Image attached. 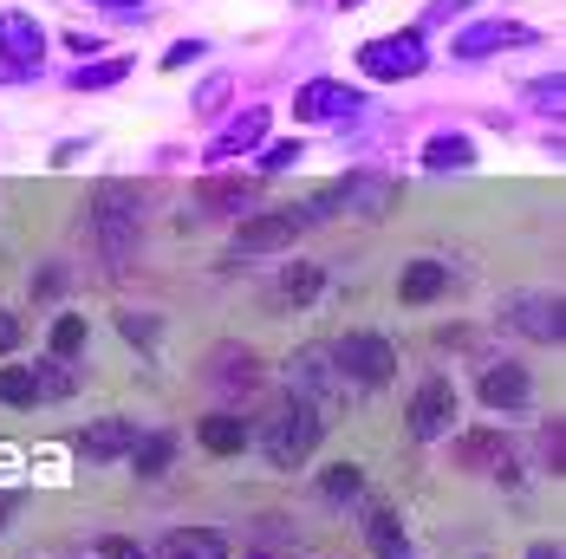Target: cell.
I'll use <instances>...</instances> for the list:
<instances>
[{
	"label": "cell",
	"mask_w": 566,
	"mask_h": 559,
	"mask_svg": "<svg viewBox=\"0 0 566 559\" xmlns=\"http://www.w3.org/2000/svg\"><path fill=\"white\" fill-rule=\"evenodd\" d=\"M326 436V416L313 410V403H300V397H286L281 410L268 416V430H261V455L274 462V468H300L313 449Z\"/></svg>",
	"instance_id": "obj_1"
},
{
	"label": "cell",
	"mask_w": 566,
	"mask_h": 559,
	"mask_svg": "<svg viewBox=\"0 0 566 559\" xmlns=\"http://www.w3.org/2000/svg\"><path fill=\"white\" fill-rule=\"evenodd\" d=\"M137 228H144V209H137V189L130 182H105L98 202H92V234H98V254L124 267L137 254Z\"/></svg>",
	"instance_id": "obj_2"
},
{
	"label": "cell",
	"mask_w": 566,
	"mask_h": 559,
	"mask_svg": "<svg viewBox=\"0 0 566 559\" xmlns=\"http://www.w3.org/2000/svg\"><path fill=\"white\" fill-rule=\"evenodd\" d=\"M423 65H430V40H423L417 27H403V33H378V40L358 46V72H365V78H385V85L417 78Z\"/></svg>",
	"instance_id": "obj_3"
},
{
	"label": "cell",
	"mask_w": 566,
	"mask_h": 559,
	"mask_svg": "<svg viewBox=\"0 0 566 559\" xmlns=\"http://www.w3.org/2000/svg\"><path fill=\"white\" fill-rule=\"evenodd\" d=\"M397 202V182L391 176H371V169H358V176H339L333 189H319L313 202H306V215H385Z\"/></svg>",
	"instance_id": "obj_4"
},
{
	"label": "cell",
	"mask_w": 566,
	"mask_h": 559,
	"mask_svg": "<svg viewBox=\"0 0 566 559\" xmlns=\"http://www.w3.org/2000/svg\"><path fill=\"white\" fill-rule=\"evenodd\" d=\"M326 358L339 365L345 384H391V371H397V345L385 333H345Z\"/></svg>",
	"instance_id": "obj_5"
},
{
	"label": "cell",
	"mask_w": 566,
	"mask_h": 559,
	"mask_svg": "<svg viewBox=\"0 0 566 559\" xmlns=\"http://www.w3.org/2000/svg\"><path fill=\"white\" fill-rule=\"evenodd\" d=\"M313 222L306 209H268V215H248V222L234 228V241H228V254L234 261H261V254H281L300 241V228Z\"/></svg>",
	"instance_id": "obj_6"
},
{
	"label": "cell",
	"mask_w": 566,
	"mask_h": 559,
	"mask_svg": "<svg viewBox=\"0 0 566 559\" xmlns=\"http://www.w3.org/2000/svg\"><path fill=\"white\" fill-rule=\"evenodd\" d=\"M286 391L300 397V403H313V410H326V403H339L352 384L339 378V365H333L326 351H300V358H286Z\"/></svg>",
	"instance_id": "obj_7"
},
{
	"label": "cell",
	"mask_w": 566,
	"mask_h": 559,
	"mask_svg": "<svg viewBox=\"0 0 566 559\" xmlns=\"http://www.w3.org/2000/svg\"><path fill=\"white\" fill-rule=\"evenodd\" d=\"M40 59H46V27L33 13H0V72L27 78L40 72Z\"/></svg>",
	"instance_id": "obj_8"
},
{
	"label": "cell",
	"mask_w": 566,
	"mask_h": 559,
	"mask_svg": "<svg viewBox=\"0 0 566 559\" xmlns=\"http://www.w3.org/2000/svg\"><path fill=\"white\" fill-rule=\"evenodd\" d=\"M358 105H365V98H358L352 85H339V78H313V85L293 92V117H300V124H352Z\"/></svg>",
	"instance_id": "obj_9"
},
{
	"label": "cell",
	"mask_w": 566,
	"mask_h": 559,
	"mask_svg": "<svg viewBox=\"0 0 566 559\" xmlns=\"http://www.w3.org/2000/svg\"><path fill=\"white\" fill-rule=\"evenodd\" d=\"M455 430V384L450 378H423V391L410 397V436L417 443H443Z\"/></svg>",
	"instance_id": "obj_10"
},
{
	"label": "cell",
	"mask_w": 566,
	"mask_h": 559,
	"mask_svg": "<svg viewBox=\"0 0 566 559\" xmlns=\"http://www.w3.org/2000/svg\"><path fill=\"white\" fill-rule=\"evenodd\" d=\"M509 46H534V27H521V20H475V27H462L450 40L455 59H495Z\"/></svg>",
	"instance_id": "obj_11"
},
{
	"label": "cell",
	"mask_w": 566,
	"mask_h": 559,
	"mask_svg": "<svg viewBox=\"0 0 566 559\" xmlns=\"http://www.w3.org/2000/svg\"><path fill=\"white\" fill-rule=\"evenodd\" d=\"M509 326H514V333H527V338H541V345H560V338H566L560 293H527V299H514Z\"/></svg>",
	"instance_id": "obj_12"
},
{
	"label": "cell",
	"mask_w": 566,
	"mask_h": 559,
	"mask_svg": "<svg viewBox=\"0 0 566 559\" xmlns=\"http://www.w3.org/2000/svg\"><path fill=\"white\" fill-rule=\"evenodd\" d=\"M137 416H105V423H92L85 436H78V449H85V462H117V455H130L137 449Z\"/></svg>",
	"instance_id": "obj_13"
},
{
	"label": "cell",
	"mask_w": 566,
	"mask_h": 559,
	"mask_svg": "<svg viewBox=\"0 0 566 559\" xmlns=\"http://www.w3.org/2000/svg\"><path fill=\"white\" fill-rule=\"evenodd\" d=\"M261 130H268V112H261V105H248L241 117H228L222 130H216V144H209V164H234V157H248V150L261 144Z\"/></svg>",
	"instance_id": "obj_14"
},
{
	"label": "cell",
	"mask_w": 566,
	"mask_h": 559,
	"mask_svg": "<svg viewBox=\"0 0 566 559\" xmlns=\"http://www.w3.org/2000/svg\"><path fill=\"white\" fill-rule=\"evenodd\" d=\"M527 397H534V384H527L521 365H489V371H482V403H489V410L514 416V410H527Z\"/></svg>",
	"instance_id": "obj_15"
},
{
	"label": "cell",
	"mask_w": 566,
	"mask_h": 559,
	"mask_svg": "<svg viewBox=\"0 0 566 559\" xmlns=\"http://www.w3.org/2000/svg\"><path fill=\"white\" fill-rule=\"evenodd\" d=\"M443 286H450V261H410L403 280H397V299L403 306H430Z\"/></svg>",
	"instance_id": "obj_16"
},
{
	"label": "cell",
	"mask_w": 566,
	"mask_h": 559,
	"mask_svg": "<svg viewBox=\"0 0 566 559\" xmlns=\"http://www.w3.org/2000/svg\"><path fill=\"white\" fill-rule=\"evenodd\" d=\"M164 559H228V534H216V527H176V534H164Z\"/></svg>",
	"instance_id": "obj_17"
},
{
	"label": "cell",
	"mask_w": 566,
	"mask_h": 559,
	"mask_svg": "<svg viewBox=\"0 0 566 559\" xmlns=\"http://www.w3.org/2000/svg\"><path fill=\"white\" fill-rule=\"evenodd\" d=\"M423 169H475V144L462 137V130H437L430 144H423Z\"/></svg>",
	"instance_id": "obj_18"
},
{
	"label": "cell",
	"mask_w": 566,
	"mask_h": 559,
	"mask_svg": "<svg viewBox=\"0 0 566 559\" xmlns=\"http://www.w3.org/2000/svg\"><path fill=\"white\" fill-rule=\"evenodd\" d=\"M319 286H326V274H319L313 261H293L274 293H281V306H313V299H319Z\"/></svg>",
	"instance_id": "obj_19"
},
{
	"label": "cell",
	"mask_w": 566,
	"mask_h": 559,
	"mask_svg": "<svg viewBox=\"0 0 566 559\" xmlns=\"http://www.w3.org/2000/svg\"><path fill=\"white\" fill-rule=\"evenodd\" d=\"M365 534H371V553H378V559H410V547H403V527H397L391 507H371V514H365Z\"/></svg>",
	"instance_id": "obj_20"
},
{
	"label": "cell",
	"mask_w": 566,
	"mask_h": 559,
	"mask_svg": "<svg viewBox=\"0 0 566 559\" xmlns=\"http://www.w3.org/2000/svg\"><path fill=\"white\" fill-rule=\"evenodd\" d=\"M248 443H254V430L241 416H209L202 423V449H216V455H241Z\"/></svg>",
	"instance_id": "obj_21"
},
{
	"label": "cell",
	"mask_w": 566,
	"mask_h": 559,
	"mask_svg": "<svg viewBox=\"0 0 566 559\" xmlns=\"http://www.w3.org/2000/svg\"><path fill=\"white\" fill-rule=\"evenodd\" d=\"M124 72H130V59H92V65L72 72V92H105V85H117Z\"/></svg>",
	"instance_id": "obj_22"
},
{
	"label": "cell",
	"mask_w": 566,
	"mask_h": 559,
	"mask_svg": "<svg viewBox=\"0 0 566 559\" xmlns=\"http://www.w3.org/2000/svg\"><path fill=\"white\" fill-rule=\"evenodd\" d=\"M176 455V436H137V449H130V462H137V475H164Z\"/></svg>",
	"instance_id": "obj_23"
},
{
	"label": "cell",
	"mask_w": 566,
	"mask_h": 559,
	"mask_svg": "<svg viewBox=\"0 0 566 559\" xmlns=\"http://www.w3.org/2000/svg\"><path fill=\"white\" fill-rule=\"evenodd\" d=\"M33 384H40V397H72L78 391V371H65V358H40L33 365Z\"/></svg>",
	"instance_id": "obj_24"
},
{
	"label": "cell",
	"mask_w": 566,
	"mask_h": 559,
	"mask_svg": "<svg viewBox=\"0 0 566 559\" xmlns=\"http://www.w3.org/2000/svg\"><path fill=\"white\" fill-rule=\"evenodd\" d=\"M0 403H40L33 365H7V371H0Z\"/></svg>",
	"instance_id": "obj_25"
},
{
	"label": "cell",
	"mask_w": 566,
	"mask_h": 559,
	"mask_svg": "<svg viewBox=\"0 0 566 559\" xmlns=\"http://www.w3.org/2000/svg\"><path fill=\"white\" fill-rule=\"evenodd\" d=\"M319 488H326V502H358V495H365V475H358L352 462H339V468H326Z\"/></svg>",
	"instance_id": "obj_26"
},
{
	"label": "cell",
	"mask_w": 566,
	"mask_h": 559,
	"mask_svg": "<svg viewBox=\"0 0 566 559\" xmlns=\"http://www.w3.org/2000/svg\"><path fill=\"white\" fill-rule=\"evenodd\" d=\"M78 345H85V319H78V313H59L53 319V358H72Z\"/></svg>",
	"instance_id": "obj_27"
},
{
	"label": "cell",
	"mask_w": 566,
	"mask_h": 559,
	"mask_svg": "<svg viewBox=\"0 0 566 559\" xmlns=\"http://www.w3.org/2000/svg\"><path fill=\"white\" fill-rule=\"evenodd\" d=\"M527 98H534V112H554V117H560L566 78H560V72H554V78H534V85H527Z\"/></svg>",
	"instance_id": "obj_28"
},
{
	"label": "cell",
	"mask_w": 566,
	"mask_h": 559,
	"mask_svg": "<svg viewBox=\"0 0 566 559\" xmlns=\"http://www.w3.org/2000/svg\"><path fill=\"white\" fill-rule=\"evenodd\" d=\"M300 157H306V150H300L293 137H286V144H268V150H261V176H281V169H293Z\"/></svg>",
	"instance_id": "obj_29"
},
{
	"label": "cell",
	"mask_w": 566,
	"mask_h": 559,
	"mask_svg": "<svg viewBox=\"0 0 566 559\" xmlns=\"http://www.w3.org/2000/svg\"><path fill=\"white\" fill-rule=\"evenodd\" d=\"M202 202H228V209H248V182H202Z\"/></svg>",
	"instance_id": "obj_30"
},
{
	"label": "cell",
	"mask_w": 566,
	"mask_h": 559,
	"mask_svg": "<svg viewBox=\"0 0 566 559\" xmlns=\"http://www.w3.org/2000/svg\"><path fill=\"white\" fill-rule=\"evenodd\" d=\"M209 53V46H202V40H176L170 53H164V72H182V65H196V59Z\"/></svg>",
	"instance_id": "obj_31"
},
{
	"label": "cell",
	"mask_w": 566,
	"mask_h": 559,
	"mask_svg": "<svg viewBox=\"0 0 566 559\" xmlns=\"http://www.w3.org/2000/svg\"><path fill=\"white\" fill-rule=\"evenodd\" d=\"M462 455H469V462H495V455H509V449L495 443V436H469V443H462Z\"/></svg>",
	"instance_id": "obj_32"
},
{
	"label": "cell",
	"mask_w": 566,
	"mask_h": 559,
	"mask_svg": "<svg viewBox=\"0 0 566 559\" xmlns=\"http://www.w3.org/2000/svg\"><path fill=\"white\" fill-rule=\"evenodd\" d=\"M222 98H228V78H209L202 98H196V112H222Z\"/></svg>",
	"instance_id": "obj_33"
},
{
	"label": "cell",
	"mask_w": 566,
	"mask_h": 559,
	"mask_svg": "<svg viewBox=\"0 0 566 559\" xmlns=\"http://www.w3.org/2000/svg\"><path fill=\"white\" fill-rule=\"evenodd\" d=\"M124 338H144V345H150V338H157V319H144V313H124Z\"/></svg>",
	"instance_id": "obj_34"
},
{
	"label": "cell",
	"mask_w": 566,
	"mask_h": 559,
	"mask_svg": "<svg viewBox=\"0 0 566 559\" xmlns=\"http://www.w3.org/2000/svg\"><path fill=\"white\" fill-rule=\"evenodd\" d=\"M13 345H20V319H13V313H0V351H13Z\"/></svg>",
	"instance_id": "obj_35"
},
{
	"label": "cell",
	"mask_w": 566,
	"mask_h": 559,
	"mask_svg": "<svg viewBox=\"0 0 566 559\" xmlns=\"http://www.w3.org/2000/svg\"><path fill=\"white\" fill-rule=\"evenodd\" d=\"M105 553H112V559H150L144 547H130V540H105Z\"/></svg>",
	"instance_id": "obj_36"
},
{
	"label": "cell",
	"mask_w": 566,
	"mask_h": 559,
	"mask_svg": "<svg viewBox=\"0 0 566 559\" xmlns=\"http://www.w3.org/2000/svg\"><path fill=\"white\" fill-rule=\"evenodd\" d=\"M462 7H469V0H437V7H430V20H450V13H462Z\"/></svg>",
	"instance_id": "obj_37"
},
{
	"label": "cell",
	"mask_w": 566,
	"mask_h": 559,
	"mask_svg": "<svg viewBox=\"0 0 566 559\" xmlns=\"http://www.w3.org/2000/svg\"><path fill=\"white\" fill-rule=\"evenodd\" d=\"M105 13H144V0H98Z\"/></svg>",
	"instance_id": "obj_38"
},
{
	"label": "cell",
	"mask_w": 566,
	"mask_h": 559,
	"mask_svg": "<svg viewBox=\"0 0 566 559\" xmlns=\"http://www.w3.org/2000/svg\"><path fill=\"white\" fill-rule=\"evenodd\" d=\"M13 507H20V495H0V527H7V514H13Z\"/></svg>",
	"instance_id": "obj_39"
},
{
	"label": "cell",
	"mask_w": 566,
	"mask_h": 559,
	"mask_svg": "<svg viewBox=\"0 0 566 559\" xmlns=\"http://www.w3.org/2000/svg\"><path fill=\"white\" fill-rule=\"evenodd\" d=\"M527 559H560V547H534Z\"/></svg>",
	"instance_id": "obj_40"
},
{
	"label": "cell",
	"mask_w": 566,
	"mask_h": 559,
	"mask_svg": "<svg viewBox=\"0 0 566 559\" xmlns=\"http://www.w3.org/2000/svg\"><path fill=\"white\" fill-rule=\"evenodd\" d=\"M339 7H365V0H339Z\"/></svg>",
	"instance_id": "obj_41"
},
{
	"label": "cell",
	"mask_w": 566,
	"mask_h": 559,
	"mask_svg": "<svg viewBox=\"0 0 566 559\" xmlns=\"http://www.w3.org/2000/svg\"><path fill=\"white\" fill-rule=\"evenodd\" d=\"M254 559H268V553H254Z\"/></svg>",
	"instance_id": "obj_42"
}]
</instances>
